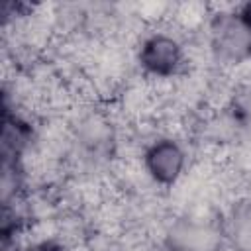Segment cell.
Listing matches in <instances>:
<instances>
[{"instance_id":"6da1fadb","label":"cell","mask_w":251,"mask_h":251,"mask_svg":"<svg viewBox=\"0 0 251 251\" xmlns=\"http://www.w3.org/2000/svg\"><path fill=\"white\" fill-rule=\"evenodd\" d=\"M145 165H147V171L151 173V176L157 182L171 184V182L176 180V176L182 171L184 155H182V151H180V147L176 143L159 141L147 151Z\"/></svg>"},{"instance_id":"277c9868","label":"cell","mask_w":251,"mask_h":251,"mask_svg":"<svg viewBox=\"0 0 251 251\" xmlns=\"http://www.w3.org/2000/svg\"><path fill=\"white\" fill-rule=\"evenodd\" d=\"M239 20L243 22V25L247 27V31L251 33V2L245 4V6L241 8V12H239Z\"/></svg>"},{"instance_id":"3957f363","label":"cell","mask_w":251,"mask_h":251,"mask_svg":"<svg viewBox=\"0 0 251 251\" xmlns=\"http://www.w3.org/2000/svg\"><path fill=\"white\" fill-rule=\"evenodd\" d=\"M141 63L155 75H169L180 63V47L167 35H155L143 45Z\"/></svg>"},{"instance_id":"7a4b0ae2","label":"cell","mask_w":251,"mask_h":251,"mask_svg":"<svg viewBox=\"0 0 251 251\" xmlns=\"http://www.w3.org/2000/svg\"><path fill=\"white\" fill-rule=\"evenodd\" d=\"M214 45L226 57H241L251 47V33L243 25V22L231 16L220 18L214 25Z\"/></svg>"}]
</instances>
